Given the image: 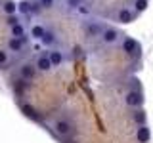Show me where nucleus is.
Wrapping results in <instances>:
<instances>
[{
	"mask_svg": "<svg viewBox=\"0 0 153 143\" xmlns=\"http://www.w3.org/2000/svg\"><path fill=\"white\" fill-rule=\"evenodd\" d=\"M52 128H54V132L57 133V136L61 137H69V136H75V126L71 120H67V118H57V120H54V124H52Z\"/></svg>",
	"mask_w": 153,
	"mask_h": 143,
	"instance_id": "obj_1",
	"label": "nucleus"
},
{
	"mask_svg": "<svg viewBox=\"0 0 153 143\" xmlns=\"http://www.w3.org/2000/svg\"><path fill=\"white\" fill-rule=\"evenodd\" d=\"M100 40H102L105 46H113V44H117V42L123 40V32L115 27H105L102 31V35H100Z\"/></svg>",
	"mask_w": 153,
	"mask_h": 143,
	"instance_id": "obj_2",
	"label": "nucleus"
},
{
	"mask_svg": "<svg viewBox=\"0 0 153 143\" xmlns=\"http://www.w3.org/2000/svg\"><path fill=\"white\" fill-rule=\"evenodd\" d=\"M143 101H146V99H143V94H142V90H138V88L128 90L126 95H124V103L130 109H140L143 105Z\"/></svg>",
	"mask_w": 153,
	"mask_h": 143,
	"instance_id": "obj_3",
	"label": "nucleus"
},
{
	"mask_svg": "<svg viewBox=\"0 0 153 143\" xmlns=\"http://www.w3.org/2000/svg\"><path fill=\"white\" fill-rule=\"evenodd\" d=\"M82 29H84V35L86 36H90V38H100V35H102V31H103V23H100V21H96V19H86L84 21V25H82Z\"/></svg>",
	"mask_w": 153,
	"mask_h": 143,
	"instance_id": "obj_4",
	"label": "nucleus"
},
{
	"mask_svg": "<svg viewBox=\"0 0 153 143\" xmlns=\"http://www.w3.org/2000/svg\"><path fill=\"white\" fill-rule=\"evenodd\" d=\"M121 48H123V52L126 55H134V57H138V55H140V52H142L140 44H138L132 36H124L123 40H121Z\"/></svg>",
	"mask_w": 153,
	"mask_h": 143,
	"instance_id": "obj_5",
	"label": "nucleus"
},
{
	"mask_svg": "<svg viewBox=\"0 0 153 143\" xmlns=\"http://www.w3.org/2000/svg\"><path fill=\"white\" fill-rule=\"evenodd\" d=\"M35 74H36V69H35V65H33V63H21V65H19L17 76H19L21 80H25V82H31V80L35 78Z\"/></svg>",
	"mask_w": 153,
	"mask_h": 143,
	"instance_id": "obj_6",
	"label": "nucleus"
},
{
	"mask_svg": "<svg viewBox=\"0 0 153 143\" xmlns=\"http://www.w3.org/2000/svg\"><path fill=\"white\" fill-rule=\"evenodd\" d=\"M46 55H48V59H50L52 67H61L63 65L65 55H63V52H61L59 48H50V50L46 52Z\"/></svg>",
	"mask_w": 153,
	"mask_h": 143,
	"instance_id": "obj_7",
	"label": "nucleus"
},
{
	"mask_svg": "<svg viewBox=\"0 0 153 143\" xmlns=\"http://www.w3.org/2000/svg\"><path fill=\"white\" fill-rule=\"evenodd\" d=\"M25 44H27V36H23V38H13V36H10L8 42H6V48H8V52L17 54V52H23Z\"/></svg>",
	"mask_w": 153,
	"mask_h": 143,
	"instance_id": "obj_8",
	"label": "nucleus"
},
{
	"mask_svg": "<svg viewBox=\"0 0 153 143\" xmlns=\"http://www.w3.org/2000/svg\"><path fill=\"white\" fill-rule=\"evenodd\" d=\"M35 69H36V71H40V73H48V71L52 69V63H50V59H48V55H46V54L36 55Z\"/></svg>",
	"mask_w": 153,
	"mask_h": 143,
	"instance_id": "obj_9",
	"label": "nucleus"
},
{
	"mask_svg": "<svg viewBox=\"0 0 153 143\" xmlns=\"http://www.w3.org/2000/svg\"><path fill=\"white\" fill-rule=\"evenodd\" d=\"M136 139H138V143H149V139H151V130H149V126H147V124L138 126Z\"/></svg>",
	"mask_w": 153,
	"mask_h": 143,
	"instance_id": "obj_10",
	"label": "nucleus"
},
{
	"mask_svg": "<svg viewBox=\"0 0 153 143\" xmlns=\"http://www.w3.org/2000/svg\"><path fill=\"white\" fill-rule=\"evenodd\" d=\"M117 21L123 23V25L132 23V21H134V12H132V10H128V8H121V10L117 12Z\"/></svg>",
	"mask_w": 153,
	"mask_h": 143,
	"instance_id": "obj_11",
	"label": "nucleus"
},
{
	"mask_svg": "<svg viewBox=\"0 0 153 143\" xmlns=\"http://www.w3.org/2000/svg\"><path fill=\"white\" fill-rule=\"evenodd\" d=\"M44 32H46V27L40 25V23H35V25L29 29V36H31L33 40H38V42H40L42 36H44Z\"/></svg>",
	"mask_w": 153,
	"mask_h": 143,
	"instance_id": "obj_12",
	"label": "nucleus"
},
{
	"mask_svg": "<svg viewBox=\"0 0 153 143\" xmlns=\"http://www.w3.org/2000/svg\"><path fill=\"white\" fill-rule=\"evenodd\" d=\"M57 42V36H56V32L54 31H50V29H46V32H44V36L40 38V44L42 46H46V48H52Z\"/></svg>",
	"mask_w": 153,
	"mask_h": 143,
	"instance_id": "obj_13",
	"label": "nucleus"
},
{
	"mask_svg": "<svg viewBox=\"0 0 153 143\" xmlns=\"http://www.w3.org/2000/svg\"><path fill=\"white\" fill-rule=\"evenodd\" d=\"M132 122L142 126V124H147V113L142 111V109H132Z\"/></svg>",
	"mask_w": 153,
	"mask_h": 143,
	"instance_id": "obj_14",
	"label": "nucleus"
},
{
	"mask_svg": "<svg viewBox=\"0 0 153 143\" xmlns=\"http://www.w3.org/2000/svg\"><path fill=\"white\" fill-rule=\"evenodd\" d=\"M17 13H21V15L29 17V15L33 13V6H31V2H29V0H21V2L17 4Z\"/></svg>",
	"mask_w": 153,
	"mask_h": 143,
	"instance_id": "obj_15",
	"label": "nucleus"
},
{
	"mask_svg": "<svg viewBox=\"0 0 153 143\" xmlns=\"http://www.w3.org/2000/svg\"><path fill=\"white\" fill-rule=\"evenodd\" d=\"M21 111H23V114H25V116H29V118H31V120H40V114H36L35 107H31L29 103L21 105Z\"/></svg>",
	"mask_w": 153,
	"mask_h": 143,
	"instance_id": "obj_16",
	"label": "nucleus"
},
{
	"mask_svg": "<svg viewBox=\"0 0 153 143\" xmlns=\"http://www.w3.org/2000/svg\"><path fill=\"white\" fill-rule=\"evenodd\" d=\"M10 36H13V38H23V36H27L25 27H23L21 23H17V25L10 27Z\"/></svg>",
	"mask_w": 153,
	"mask_h": 143,
	"instance_id": "obj_17",
	"label": "nucleus"
},
{
	"mask_svg": "<svg viewBox=\"0 0 153 143\" xmlns=\"http://www.w3.org/2000/svg\"><path fill=\"white\" fill-rule=\"evenodd\" d=\"M132 8H134L136 13H142V12H146V10L149 8V0H134Z\"/></svg>",
	"mask_w": 153,
	"mask_h": 143,
	"instance_id": "obj_18",
	"label": "nucleus"
},
{
	"mask_svg": "<svg viewBox=\"0 0 153 143\" xmlns=\"http://www.w3.org/2000/svg\"><path fill=\"white\" fill-rule=\"evenodd\" d=\"M2 10H4V13H6V15L17 13V4L12 2V0H6V2H4V6H2Z\"/></svg>",
	"mask_w": 153,
	"mask_h": 143,
	"instance_id": "obj_19",
	"label": "nucleus"
},
{
	"mask_svg": "<svg viewBox=\"0 0 153 143\" xmlns=\"http://www.w3.org/2000/svg\"><path fill=\"white\" fill-rule=\"evenodd\" d=\"M76 13H79V15H82V17H90V15H92V10H90L88 4L82 2L79 8H76Z\"/></svg>",
	"mask_w": 153,
	"mask_h": 143,
	"instance_id": "obj_20",
	"label": "nucleus"
},
{
	"mask_svg": "<svg viewBox=\"0 0 153 143\" xmlns=\"http://www.w3.org/2000/svg\"><path fill=\"white\" fill-rule=\"evenodd\" d=\"M27 88H29V82H25V80H21V78H19L17 82H13V90H16L17 94H23Z\"/></svg>",
	"mask_w": 153,
	"mask_h": 143,
	"instance_id": "obj_21",
	"label": "nucleus"
},
{
	"mask_svg": "<svg viewBox=\"0 0 153 143\" xmlns=\"http://www.w3.org/2000/svg\"><path fill=\"white\" fill-rule=\"evenodd\" d=\"M17 23H21V19H19L17 13H12V15L6 17V25L8 27H13V25H17Z\"/></svg>",
	"mask_w": 153,
	"mask_h": 143,
	"instance_id": "obj_22",
	"label": "nucleus"
},
{
	"mask_svg": "<svg viewBox=\"0 0 153 143\" xmlns=\"http://www.w3.org/2000/svg\"><path fill=\"white\" fill-rule=\"evenodd\" d=\"M82 4V0H65V6L67 10H73V12H76V8Z\"/></svg>",
	"mask_w": 153,
	"mask_h": 143,
	"instance_id": "obj_23",
	"label": "nucleus"
},
{
	"mask_svg": "<svg viewBox=\"0 0 153 143\" xmlns=\"http://www.w3.org/2000/svg\"><path fill=\"white\" fill-rule=\"evenodd\" d=\"M8 59H10L8 50H0V65H6V63H8Z\"/></svg>",
	"mask_w": 153,
	"mask_h": 143,
	"instance_id": "obj_24",
	"label": "nucleus"
},
{
	"mask_svg": "<svg viewBox=\"0 0 153 143\" xmlns=\"http://www.w3.org/2000/svg\"><path fill=\"white\" fill-rule=\"evenodd\" d=\"M38 2H40V6H42V8H52L56 0H38Z\"/></svg>",
	"mask_w": 153,
	"mask_h": 143,
	"instance_id": "obj_25",
	"label": "nucleus"
}]
</instances>
